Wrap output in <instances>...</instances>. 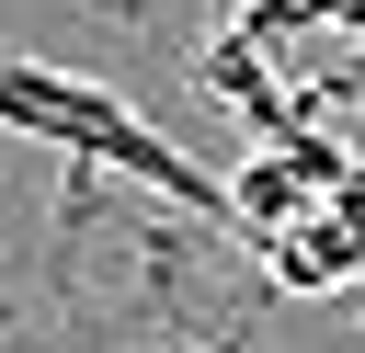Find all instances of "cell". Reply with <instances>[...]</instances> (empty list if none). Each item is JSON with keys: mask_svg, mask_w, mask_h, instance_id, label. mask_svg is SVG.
I'll use <instances>...</instances> for the list:
<instances>
[{"mask_svg": "<svg viewBox=\"0 0 365 353\" xmlns=\"http://www.w3.org/2000/svg\"><path fill=\"white\" fill-rule=\"evenodd\" d=\"M319 205H331V216H342V228H354V251H365V159H342V182H331V194H319Z\"/></svg>", "mask_w": 365, "mask_h": 353, "instance_id": "4", "label": "cell"}, {"mask_svg": "<svg viewBox=\"0 0 365 353\" xmlns=\"http://www.w3.org/2000/svg\"><path fill=\"white\" fill-rule=\"evenodd\" d=\"M251 262H262V307H274V296H354V307H365V251H354V228H342L331 205H308L297 228H274Z\"/></svg>", "mask_w": 365, "mask_h": 353, "instance_id": "3", "label": "cell"}, {"mask_svg": "<svg viewBox=\"0 0 365 353\" xmlns=\"http://www.w3.org/2000/svg\"><path fill=\"white\" fill-rule=\"evenodd\" d=\"M0 125H11V137H34V148H57L68 171H114V182H137V194L182 205L217 251H240L228 182H217V171H194V159H182V137H160L125 91H103V80H80V68H46V57H0Z\"/></svg>", "mask_w": 365, "mask_h": 353, "instance_id": "2", "label": "cell"}, {"mask_svg": "<svg viewBox=\"0 0 365 353\" xmlns=\"http://www.w3.org/2000/svg\"><path fill=\"white\" fill-rule=\"evenodd\" d=\"M91 216H103V171H68L46 251L0 285V353H251L262 342V307L251 319H194L182 307L194 239H171L160 216L125 228V262L114 273L80 262L91 251Z\"/></svg>", "mask_w": 365, "mask_h": 353, "instance_id": "1", "label": "cell"}]
</instances>
